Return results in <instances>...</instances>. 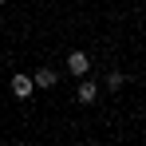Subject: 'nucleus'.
<instances>
[{"label": "nucleus", "instance_id": "nucleus-1", "mask_svg": "<svg viewBox=\"0 0 146 146\" xmlns=\"http://www.w3.org/2000/svg\"><path fill=\"white\" fill-rule=\"evenodd\" d=\"M99 91H103V87H99L91 75H79V83H75V103H79V107H91L99 99Z\"/></svg>", "mask_w": 146, "mask_h": 146}, {"label": "nucleus", "instance_id": "nucleus-6", "mask_svg": "<svg viewBox=\"0 0 146 146\" xmlns=\"http://www.w3.org/2000/svg\"><path fill=\"white\" fill-rule=\"evenodd\" d=\"M0 8H4V0H0Z\"/></svg>", "mask_w": 146, "mask_h": 146}, {"label": "nucleus", "instance_id": "nucleus-3", "mask_svg": "<svg viewBox=\"0 0 146 146\" xmlns=\"http://www.w3.org/2000/svg\"><path fill=\"white\" fill-rule=\"evenodd\" d=\"M8 87H12V95H16V99H32V95H36V83H32V75H24V71L12 75Z\"/></svg>", "mask_w": 146, "mask_h": 146}, {"label": "nucleus", "instance_id": "nucleus-2", "mask_svg": "<svg viewBox=\"0 0 146 146\" xmlns=\"http://www.w3.org/2000/svg\"><path fill=\"white\" fill-rule=\"evenodd\" d=\"M67 75H91V55L87 51H67Z\"/></svg>", "mask_w": 146, "mask_h": 146}, {"label": "nucleus", "instance_id": "nucleus-4", "mask_svg": "<svg viewBox=\"0 0 146 146\" xmlns=\"http://www.w3.org/2000/svg\"><path fill=\"white\" fill-rule=\"evenodd\" d=\"M32 83H36V91H51V87L59 83V75L51 71V67H36V71H32Z\"/></svg>", "mask_w": 146, "mask_h": 146}, {"label": "nucleus", "instance_id": "nucleus-5", "mask_svg": "<svg viewBox=\"0 0 146 146\" xmlns=\"http://www.w3.org/2000/svg\"><path fill=\"white\" fill-rule=\"evenodd\" d=\"M99 87H103V91H111V95H119L122 87H126V75H122V71H107V79H103Z\"/></svg>", "mask_w": 146, "mask_h": 146}]
</instances>
